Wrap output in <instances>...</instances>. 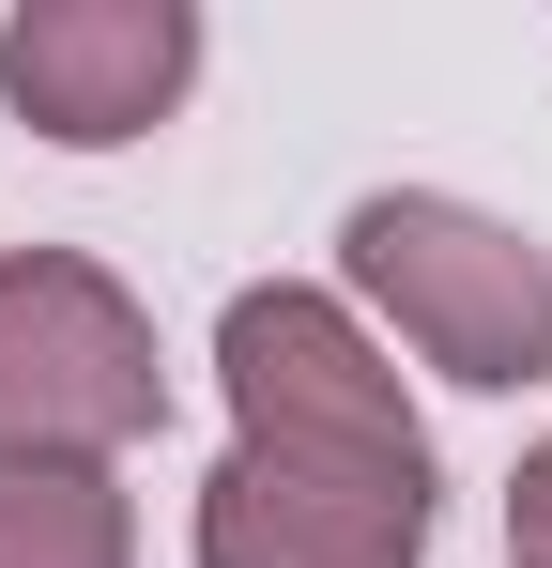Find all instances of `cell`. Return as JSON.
Returning <instances> with one entry per match:
<instances>
[{
    "mask_svg": "<svg viewBox=\"0 0 552 568\" xmlns=\"http://www.w3.org/2000/svg\"><path fill=\"white\" fill-rule=\"evenodd\" d=\"M200 78V0H16L0 16V93L62 154L154 139Z\"/></svg>",
    "mask_w": 552,
    "mask_h": 568,
    "instance_id": "cell-4",
    "label": "cell"
},
{
    "mask_svg": "<svg viewBox=\"0 0 552 568\" xmlns=\"http://www.w3.org/2000/svg\"><path fill=\"white\" fill-rule=\"evenodd\" d=\"M338 277L399 323L415 369L476 384V399L552 384V246L507 231V215H476V200H446V185H368L354 215H338Z\"/></svg>",
    "mask_w": 552,
    "mask_h": 568,
    "instance_id": "cell-1",
    "label": "cell"
},
{
    "mask_svg": "<svg viewBox=\"0 0 552 568\" xmlns=\"http://www.w3.org/2000/svg\"><path fill=\"white\" fill-rule=\"evenodd\" d=\"M170 430L154 307L78 246H0V462H123Z\"/></svg>",
    "mask_w": 552,
    "mask_h": 568,
    "instance_id": "cell-2",
    "label": "cell"
},
{
    "mask_svg": "<svg viewBox=\"0 0 552 568\" xmlns=\"http://www.w3.org/2000/svg\"><path fill=\"white\" fill-rule=\"evenodd\" d=\"M446 476L384 462H292V446H231L200 476V568H430Z\"/></svg>",
    "mask_w": 552,
    "mask_h": 568,
    "instance_id": "cell-5",
    "label": "cell"
},
{
    "mask_svg": "<svg viewBox=\"0 0 552 568\" xmlns=\"http://www.w3.org/2000/svg\"><path fill=\"white\" fill-rule=\"evenodd\" d=\"M215 384H231V446L430 476V430H415V399H399V354L368 338L338 292H307V277H262V292L215 307Z\"/></svg>",
    "mask_w": 552,
    "mask_h": 568,
    "instance_id": "cell-3",
    "label": "cell"
},
{
    "mask_svg": "<svg viewBox=\"0 0 552 568\" xmlns=\"http://www.w3.org/2000/svg\"><path fill=\"white\" fill-rule=\"evenodd\" d=\"M507 568H552V430L522 446V476H507Z\"/></svg>",
    "mask_w": 552,
    "mask_h": 568,
    "instance_id": "cell-7",
    "label": "cell"
},
{
    "mask_svg": "<svg viewBox=\"0 0 552 568\" xmlns=\"http://www.w3.org/2000/svg\"><path fill=\"white\" fill-rule=\"evenodd\" d=\"M0 568H139V507L108 462H0Z\"/></svg>",
    "mask_w": 552,
    "mask_h": 568,
    "instance_id": "cell-6",
    "label": "cell"
}]
</instances>
